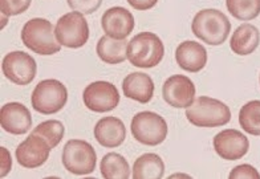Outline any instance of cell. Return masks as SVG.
Returning <instances> with one entry per match:
<instances>
[{
	"mask_svg": "<svg viewBox=\"0 0 260 179\" xmlns=\"http://www.w3.org/2000/svg\"><path fill=\"white\" fill-rule=\"evenodd\" d=\"M62 165L76 175H86L94 171L97 154L90 144L82 139H69L62 149Z\"/></svg>",
	"mask_w": 260,
	"mask_h": 179,
	"instance_id": "cell-7",
	"label": "cell"
},
{
	"mask_svg": "<svg viewBox=\"0 0 260 179\" xmlns=\"http://www.w3.org/2000/svg\"><path fill=\"white\" fill-rule=\"evenodd\" d=\"M68 6L76 12L82 15H90L100 8L103 0H67Z\"/></svg>",
	"mask_w": 260,
	"mask_h": 179,
	"instance_id": "cell-27",
	"label": "cell"
},
{
	"mask_svg": "<svg viewBox=\"0 0 260 179\" xmlns=\"http://www.w3.org/2000/svg\"><path fill=\"white\" fill-rule=\"evenodd\" d=\"M4 76L16 85H28L36 76L38 65L31 55L23 51L11 52L2 62Z\"/></svg>",
	"mask_w": 260,
	"mask_h": 179,
	"instance_id": "cell-10",
	"label": "cell"
},
{
	"mask_svg": "<svg viewBox=\"0 0 260 179\" xmlns=\"http://www.w3.org/2000/svg\"><path fill=\"white\" fill-rule=\"evenodd\" d=\"M130 130L134 139L147 146H157L168 137V124L154 112H141L132 120Z\"/></svg>",
	"mask_w": 260,
	"mask_h": 179,
	"instance_id": "cell-6",
	"label": "cell"
},
{
	"mask_svg": "<svg viewBox=\"0 0 260 179\" xmlns=\"http://www.w3.org/2000/svg\"><path fill=\"white\" fill-rule=\"evenodd\" d=\"M82 100L89 111L96 112V113H105L118 106L120 92L112 83L94 81L84 89Z\"/></svg>",
	"mask_w": 260,
	"mask_h": 179,
	"instance_id": "cell-9",
	"label": "cell"
},
{
	"mask_svg": "<svg viewBox=\"0 0 260 179\" xmlns=\"http://www.w3.org/2000/svg\"><path fill=\"white\" fill-rule=\"evenodd\" d=\"M122 92L130 100L147 103L154 94V83L146 73H130L122 81Z\"/></svg>",
	"mask_w": 260,
	"mask_h": 179,
	"instance_id": "cell-18",
	"label": "cell"
},
{
	"mask_svg": "<svg viewBox=\"0 0 260 179\" xmlns=\"http://www.w3.org/2000/svg\"><path fill=\"white\" fill-rule=\"evenodd\" d=\"M0 153H2V176H6L11 170V155L8 153L7 149L0 148Z\"/></svg>",
	"mask_w": 260,
	"mask_h": 179,
	"instance_id": "cell-30",
	"label": "cell"
},
{
	"mask_svg": "<svg viewBox=\"0 0 260 179\" xmlns=\"http://www.w3.org/2000/svg\"><path fill=\"white\" fill-rule=\"evenodd\" d=\"M101 25L110 38L126 39L134 29V17L126 8L112 7L104 12Z\"/></svg>",
	"mask_w": 260,
	"mask_h": 179,
	"instance_id": "cell-15",
	"label": "cell"
},
{
	"mask_svg": "<svg viewBox=\"0 0 260 179\" xmlns=\"http://www.w3.org/2000/svg\"><path fill=\"white\" fill-rule=\"evenodd\" d=\"M214 149L220 158L238 161L243 158L250 149L248 138L235 129H226L214 137Z\"/></svg>",
	"mask_w": 260,
	"mask_h": 179,
	"instance_id": "cell-13",
	"label": "cell"
},
{
	"mask_svg": "<svg viewBox=\"0 0 260 179\" xmlns=\"http://www.w3.org/2000/svg\"><path fill=\"white\" fill-rule=\"evenodd\" d=\"M127 3L138 11H147L158 3V0H127Z\"/></svg>",
	"mask_w": 260,
	"mask_h": 179,
	"instance_id": "cell-29",
	"label": "cell"
},
{
	"mask_svg": "<svg viewBox=\"0 0 260 179\" xmlns=\"http://www.w3.org/2000/svg\"><path fill=\"white\" fill-rule=\"evenodd\" d=\"M58 44L68 48H81L89 39V25L80 12H69L58 19L55 28Z\"/></svg>",
	"mask_w": 260,
	"mask_h": 179,
	"instance_id": "cell-8",
	"label": "cell"
},
{
	"mask_svg": "<svg viewBox=\"0 0 260 179\" xmlns=\"http://www.w3.org/2000/svg\"><path fill=\"white\" fill-rule=\"evenodd\" d=\"M0 124L11 134H25L32 126V116L23 103L8 102L0 109Z\"/></svg>",
	"mask_w": 260,
	"mask_h": 179,
	"instance_id": "cell-14",
	"label": "cell"
},
{
	"mask_svg": "<svg viewBox=\"0 0 260 179\" xmlns=\"http://www.w3.org/2000/svg\"><path fill=\"white\" fill-rule=\"evenodd\" d=\"M100 171L105 179H127L130 176V166L118 153H108L101 159Z\"/></svg>",
	"mask_w": 260,
	"mask_h": 179,
	"instance_id": "cell-22",
	"label": "cell"
},
{
	"mask_svg": "<svg viewBox=\"0 0 260 179\" xmlns=\"http://www.w3.org/2000/svg\"><path fill=\"white\" fill-rule=\"evenodd\" d=\"M260 43V32L255 25L242 24L236 28L230 40V47L234 53L239 56L251 55L256 51Z\"/></svg>",
	"mask_w": 260,
	"mask_h": 179,
	"instance_id": "cell-19",
	"label": "cell"
},
{
	"mask_svg": "<svg viewBox=\"0 0 260 179\" xmlns=\"http://www.w3.org/2000/svg\"><path fill=\"white\" fill-rule=\"evenodd\" d=\"M52 149L48 142L44 141L38 134L28 135L27 139L21 142L16 149V161L17 163L25 169H36L44 165L48 161L49 152Z\"/></svg>",
	"mask_w": 260,
	"mask_h": 179,
	"instance_id": "cell-12",
	"label": "cell"
},
{
	"mask_svg": "<svg viewBox=\"0 0 260 179\" xmlns=\"http://www.w3.org/2000/svg\"><path fill=\"white\" fill-rule=\"evenodd\" d=\"M175 60L179 68L190 73L202 70L207 64V52L202 44L187 40L178 45L175 51Z\"/></svg>",
	"mask_w": 260,
	"mask_h": 179,
	"instance_id": "cell-16",
	"label": "cell"
},
{
	"mask_svg": "<svg viewBox=\"0 0 260 179\" xmlns=\"http://www.w3.org/2000/svg\"><path fill=\"white\" fill-rule=\"evenodd\" d=\"M226 7L235 19L250 21L260 15V0H226Z\"/></svg>",
	"mask_w": 260,
	"mask_h": 179,
	"instance_id": "cell-24",
	"label": "cell"
},
{
	"mask_svg": "<svg viewBox=\"0 0 260 179\" xmlns=\"http://www.w3.org/2000/svg\"><path fill=\"white\" fill-rule=\"evenodd\" d=\"M230 179H260L257 170L251 165H239L231 170Z\"/></svg>",
	"mask_w": 260,
	"mask_h": 179,
	"instance_id": "cell-28",
	"label": "cell"
},
{
	"mask_svg": "<svg viewBox=\"0 0 260 179\" xmlns=\"http://www.w3.org/2000/svg\"><path fill=\"white\" fill-rule=\"evenodd\" d=\"M164 55V43L151 32L136 34L127 44V59L137 68H153L162 61Z\"/></svg>",
	"mask_w": 260,
	"mask_h": 179,
	"instance_id": "cell-4",
	"label": "cell"
},
{
	"mask_svg": "<svg viewBox=\"0 0 260 179\" xmlns=\"http://www.w3.org/2000/svg\"><path fill=\"white\" fill-rule=\"evenodd\" d=\"M259 81H260V77H259Z\"/></svg>",
	"mask_w": 260,
	"mask_h": 179,
	"instance_id": "cell-31",
	"label": "cell"
},
{
	"mask_svg": "<svg viewBox=\"0 0 260 179\" xmlns=\"http://www.w3.org/2000/svg\"><path fill=\"white\" fill-rule=\"evenodd\" d=\"M127 44L126 39H113L105 34L97 43V55L106 64L116 65L127 59Z\"/></svg>",
	"mask_w": 260,
	"mask_h": 179,
	"instance_id": "cell-20",
	"label": "cell"
},
{
	"mask_svg": "<svg viewBox=\"0 0 260 179\" xmlns=\"http://www.w3.org/2000/svg\"><path fill=\"white\" fill-rule=\"evenodd\" d=\"M192 33L209 45H222L229 38L231 23L226 15L214 8L199 11L191 23Z\"/></svg>",
	"mask_w": 260,
	"mask_h": 179,
	"instance_id": "cell-1",
	"label": "cell"
},
{
	"mask_svg": "<svg viewBox=\"0 0 260 179\" xmlns=\"http://www.w3.org/2000/svg\"><path fill=\"white\" fill-rule=\"evenodd\" d=\"M195 85L187 76L175 75L169 77L162 86L164 100L173 108L186 109L194 102Z\"/></svg>",
	"mask_w": 260,
	"mask_h": 179,
	"instance_id": "cell-11",
	"label": "cell"
},
{
	"mask_svg": "<svg viewBox=\"0 0 260 179\" xmlns=\"http://www.w3.org/2000/svg\"><path fill=\"white\" fill-rule=\"evenodd\" d=\"M32 133H34V134H38L39 137L43 138L44 141L48 142V145L51 146V149H53L61 142L62 137H64L65 129L64 125H62L60 121L49 120L39 124L38 126L32 130Z\"/></svg>",
	"mask_w": 260,
	"mask_h": 179,
	"instance_id": "cell-25",
	"label": "cell"
},
{
	"mask_svg": "<svg viewBox=\"0 0 260 179\" xmlns=\"http://www.w3.org/2000/svg\"><path fill=\"white\" fill-rule=\"evenodd\" d=\"M32 0H0V11L3 16H16L29 8Z\"/></svg>",
	"mask_w": 260,
	"mask_h": 179,
	"instance_id": "cell-26",
	"label": "cell"
},
{
	"mask_svg": "<svg viewBox=\"0 0 260 179\" xmlns=\"http://www.w3.org/2000/svg\"><path fill=\"white\" fill-rule=\"evenodd\" d=\"M186 118L198 128H218L231 121V111L222 101L202 96L186 108Z\"/></svg>",
	"mask_w": 260,
	"mask_h": 179,
	"instance_id": "cell-2",
	"label": "cell"
},
{
	"mask_svg": "<svg viewBox=\"0 0 260 179\" xmlns=\"http://www.w3.org/2000/svg\"><path fill=\"white\" fill-rule=\"evenodd\" d=\"M21 40L28 49L41 56H51L61 49L55 34V28L47 19H31L21 29Z\"/></svg>",
	"mask_w": 260,
	"mask_h": 179,
	"instance_id": "cell-3",
	"label": "cell"
},
{
	"mask_svg": "<svg viewBox=\"0 0 260 179\" xmlns=\"http://www.w3.org/2000/svg\"><path fill=\"white\" fill-rule=\"evenodd\" d=\"M125 137H126V129L120 118H101L94 126V138L104 148H118L125 141Z\"/></svg>",
	"mask_w": 260,
	"mask_h": 179,
	"instance_id": "cell-17",
	"label": "cell"
},
{
	"mask_svg": "<svg viewBox=\"0 0 260 179\" xmlns=\"http://www.w3.org/2000/svg\"><path fill=\"white\" fill-rule=\"evenodd\" d=\"M240 128L251 135H260V101L253 100L243 105L239 112Z\"/></svg>",
	"mask_w": 260,
	"mask_h": 179,
	"instance_id": "cell-23",
	"label": "cell"
},
{
	"mask_svg": "<svg viewBox=\"0 0 260 179\" xmlns=\"http://www.w3.org/2000/svg\"><path fill=\"white\" fill-rule=\"evenodd\" d=\"M165 172V163L154 153H146L136 159L133 165L134 179H161Z\"/></svg>",
	"mask_w": 260,
	"mask_h": 179,
	"instance_id": "cell-21",
	"label": "cell"
},
{
	"mask_svg": "<svg viewBox=\"0 0 260 179\" xmlns=\"http://www.w3.org/2000/svg\"><path fill=\"white\" fill-rule=\"evenodd\" d=\"M68 90L58 80H43L32 92L31 102L36 112L41 114H55L65 106Z\"/></svg>",
	"mask_w": 260,
	"mask_h": 179,
	"instance_id": "cell-5",
	"label": "cell"
}]
</instances>
